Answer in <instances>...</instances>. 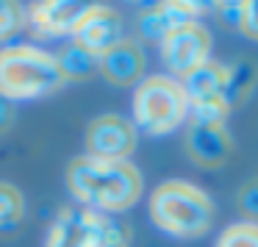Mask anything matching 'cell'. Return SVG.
I'll list each match as a JSON object with an SVG mask.
<instances>
[{
    "instance_id": "cell-13",
    "label": "cell",
    "mask_w": 258,
    "mask_h": 247,
    "mask_svg": "<svg viewBox=\"0 0 258 247\" xmlns=\"http://www.w3.org/2000/svg\"><path fill=\"white\" fill-rule=\"evenodd\" d=\"M225 81H228V67L214 58H208L206 64H200L197 70H191L186 78H180L189 103H203V100H217L222 97Z\"/></svg>"
},
{
    "instance_id": "cell-15",
    "label": "cell",
    "mask_w": 258,
    "mask_h": 247,
    "mask_svg": "<svg viewBox=\"0 0 258 247\" xmlns=\"http://www.w3.org/2000/svg\"><path fill=\"white\" fill-rule=\"evenodd\" d=\"M53 56H56V61L67 81H89L97 73V56L86 53L84 47L73 45V42L67 47H61L58 53H53Z\"/></svg>"
},
{
    "instance_id": "cell-19",
    "label": "cell",
    "mask_w": 258,
    "mask_h": 247,
    "mask_svg": "<svg viewBox=\"0 0 258 247\" xmlns=\"http://www.w3.org/2000/svg\"><path fill=\"white\" fill-rule=\"evenodd\" d=\"M25 28V6L17 0H0V42H9Z\"/></svg>"
},
{
    "instance_id": "cell-24",
    "label": "cell",
    "mask_w": 258,
    "mask_h": 247,
    "mask_svg": "<svg viewBox=\"0 0 258 247\" xmlns=\"http://www.w3.org/2000/svg\"><path fill=\"white\" fill-rule=\"evenodd\" d=\"M12 117H14V108H12V103L0 97V131H6V128H9V122H12Z\"/></svg>"
},
{
    "instance_id": "cell-6",
    "label": "cell",
    "mask_w": 258,
    "mask_h": 247,
    "mask_svg": "<svg viewBox=\"0 0 258 247\" xmlns=\"http://www.w3.org/2000/svg\"><path fill=\"white\" fill-rule=\"evenodd\" d=\"M136 142H139V131L134 128L131 119L119 114L95 117L84 136L86 156L100 158V161H131Z\"/></svg>"
},
{
    "instance_id": "cell-14",
    "label": "cell",
    "mask_w": 258,
    "mask_h": 247,
    "mask_svg": "<svg viewBox=\"0 0 258 247\" xmlns=\"http://www.w3.org/2000/svg\"><path fill=\"white\" fill-rule=\"evenodd\" d=\"M255 81H258V67L252 61H239L233 67H228V81H225V89H222V100L230 106V111L247 100V95L255 89Z\"/></svg>"
},
{
    "instance_id": "cell-20",
    "label": "cell",
    "mask_w": 258,
    "mask_h": 247,
    "mask_svg": "<svg viewBox=\"0 0 258 247\" xmlns=\"http://www.w3.org/2000/svg\"><path fill=\"white\" fill-rule=\"evenodd\" d=\"M217 247H258V225L255 222H233L219 233Z\"/></svg>"
},
{
    "instance_id": "cell-5",
    "label": "cell",
    "mask_w": 258,
    "mask_h": 247,
    "mask_svg": "<svg viewBox=\"0 0 258 247\" xmlns=\"http://www.w3.org/2000/svg\"><path fill=\"white\" fill-rule=\"evenodd\" d=\"M158 45H161V58L169 70L167 75L178 81L211 58V34L200 20L175 25Z\"/></svg>"
},
{
    "instance_id": "cell-9",
    "label": "cell",
    "mask_w": 258,
    "mask_h": 247,
    "mask_svg": "<svg viewBox=\"0 0 258 247\" xmlns=\"http://www.w3.org/2000/svg\"><path fill=\"white\" fill-rule=\"evenodd\" d=\"M86 3H70V0H39L25 6V28H31L36 36L56 39V36H70L84 14Z\"/></svg>"
},
{
    "instance_id": "cell-22",
    "label": "cell",
    "mask_w": 258,
    "mask_h": 247,
    "mask_svg": "<svg viewBox=\"0 0 258 247\" xmlns=\"http://www.w3.org/2000/svg\"><path fill=\"white\" fill-rule=\"evenodd\" d=\"M239 211L247 217V222L258 225V178L247 180L239 189Z\"/></svg>"
},
{
    "instance_id": "cell-4",
    "label": "cell",
    "mask_w": 258,
    "mask_h": 247,
    "mask_svg": "<svg viewBox=\"0 0 258 247\" xmlns=\"http://www.w3.org/2000/svg\"><path fill=\"white\" fill-rule=\"evenodd\" d=\"M189 117V97L172 75H150L136 84L134 92V128L147 136H167Z\"/></svg>"
},
{
    "instance_id": "cell-3",
    "label": "cell",
    "mask_w": 258,
    "mask_h": 247,
    "mask_svg": "<svg viewBox=\"0 0 258 247\" xmlns=\"http://www.w3.org/2000/svg\"><path fill=\"white\" fill-rule=\"evenodd\" d=\"M67 84L56 56L34 45H12L0 50V97L36 100L58 92Z\"/></svg>"
},
{
    "instance_id": "cell-1",
    "label": "cell",
    "mask_w": 258,
    "mask_h": 247,
    "mask_svg": "<svg viewBox=\"0 0 258 247\" xmlns=\"http://www.w3.org/2000/svg\"><path fill=\"white\" fill-rule=\"evenodd\" d=\"M67 189L81 208L114 217L139 203L145 180L131 161H100L84 153L67 164Z\"/></svg>"
},
{
    "instance_id": "cell-12",
    "label": "cell",
    "mask_w": 258,
    "mask_h": 247,
    "mask_svg": "<svg viewBox=\"0 0 258 247\" xmlns=\"http://www.w3.org/2000/svg\"><path fill=\"white\" fill-rule=\"evenodd\" d=\"M145 50L139 47V42L122 39L106 50L103 56H97V73L114 86H134L145 78Z\"/></svg>"
},
{
    "instance_id": "cell-21",
    "label": "cell",
    "mask_w": 258,
    "mask_h": 247,
    "mask_svg": "<svg viewBox=\"0 0 258 247\" xmlns=\"http://www.w3.org/2000/svg\"><path fill=\"white\" fill-rule=\"evenodd\" d=\"M236 31L258 42V0H239V23Z\"/></svg>"
},
{
    "instance_id": "cell-11",
    "label": "cell",
    "mask_w": 258,
    "mask_h": 247,
    "mask_svg": "<svg viewBox=\"0 0 258 247\" xmlns=\"http://www.w3.org/2000/svg\"><path fill=\"white\" fill-rule=\"evenodd\" d=\"M186 156L206 169H217L233 153L228 125H186Z\"/></svg>"
},
{
    "instance_id": "cell-17",
    "label": "cell",
    "mask_w": 258,
    "mask_h": 247,
    "mask_svg": "<svg viewBox=\"0 0 258 247\" xmlns=\"http://www.w3.org/2000/svg\"><path fill=\"white\" fill-rule=\"evenodd\" d=\"M230 106L217 97V100H203V103H189V117L186 125H228Z\"/></svg>"
},
{
    "instance_id": "cell-10",
    "label": "cell",
    "mask_w": 258,
    "mask_h": 247,
    "mask_svg": "<svg viewBox=\"0 0 258 247\" xmlns=\"http://www.w3.org/2000/svg\"><path fill=\"white\" fill-rule=\"evenodd\" d=\"M206 9H211L208 3H191V0H167V3H156V6L145 9L136 20V31L142 39L147 42H161L175 25L197 20Z\"/></svg>"
},
{
    "instance_id": "cell-18",
    "label": "cell",
    "mask_w": 258,
    "mask_h": 247,
    "mask_svg": "<svg viewBox=\"0 0 258 247\" xmlns=\"http://www.w3.org/2000/svg\"><path fill=\"white\" fill-rule=\"evenodd\" d=\"M95 247H131V225L117 217L103 214Z\"/></svg>"
},
{
    "instance_id": "cell-16",
    "label": "cell",
    "mask_w": 258,
    "mask_h": 247,
    "mask_svg": "<svg viewBox=\"0 0 258 247\" xmlns=\"http://www.w3.org/2000/svg\"><path fill=\"white\" fill-rule=\"evenodd\" d=\"M25 217V197L9 180H0V230H12Z\"/></svg>"
},
{
    "instance_id": "cell-23",
    "label": "cell",
    "mask_w": 258,
    "mask_h": 247,
    "mask_svg": "<svg viewBox=\"0 0 258 247\" xmlns=\"http://www.w3.org/2000/svg\"><path fill=\"white\" fill-rule=\"evenodd\" d=\"M211 9H217L219 20H222V25H230V28H236V23H239V3H214Z\"/></svg>"
},
{
    "instance_id": "cell-8",
    "label": "cell",
    "mask_w": 258,
    "mask_h": 247,
    "mask_svg": "<svg viewBox=\"0 0 258 247\" xmlns=\"http://www.w3.org/2000/svg\"><path fill=\"white\" fill-rule=\"evenodd\" d=\"M100 217L103 214H95L81 206L61 208L47 228L45 247H95Z\"/></svg>"
},
{
    "instance_id": "cell-2",
    "label": "cell",
    "mask_w": 258,
    "mask_h": 247,
    "mask_svg": "<svg viewBox=\"0 0 258 247\" xmlns=\"http://www.w3.org/2000/svg\"><path fill=\"white\" fill-rule=\"evenodd\" d=\"M150 219L175 239H197L214 222V203L189 180H164L150 195Z\"/></svg>"
},
{
    "instance_id": "cell-7",
    "label": "cell",
    "mask_w": 258,
    "mask_h": 247,
    "mask_svg": "<svg viewBox=\"0 0 258 247\" xmlns=\"http://www.w3.org/2000/svg\"><path fill=\"white\" fill-rule=\"evenodd\" d=\"M70 36H73V45L84 47L86 53L103 56L117 42H122V17L108 3H86Z\"/></svg>"
}]
</instances>
